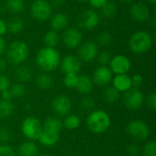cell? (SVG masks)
I'll use <instances>...</instances> for the list:
<instances>
[{
    "label": "cell",
    "instance_id": "1",
    "mask_svg": "<svg viewBox=\"0 0 156 156\" xmlns=\"http://www.w3.org/2000/svg\"><path fill=\"white\" fill-rule=\"evenodd\" d=\"M36 63L39 69L46 72L55 70L60 64V55L54 48H41L36 57Z\"/></svg>",
    "mask_w": 156,
    "mask_h": 156
},
{
    "label": "cell",
    "instance_id": "2",
    "mask_svg": "<svg viewBox=\"0 0 156 156\" xmlns=\"http://www.w3.org/2000/svg\"><path fill=\"white\" fill-rule=\"evenodd\" d=\"M86 123L91 133L101 134L105 133L110 128L111 118L106 112L102 110H97L89 114Z\"/></svg>",
    "mask_w": 156,
    "mask_h": 156
},
{
    "label": "cell",
    "instance_id": "3",
    "mask_svg": "<svg viewBox=\"0 0 156 156\" xmlns=\"http://www.w3.org/2000/svg\"><path fill=\"white\" fill-rule=\"evenodd\" d=\"M153 45L152 36L146 31H137L132 35L129 40V47L132 52L135 54H144L147 52Z\"/></svg>",
    "mask_w": 156,
    "mask_h": 156
},
{
    "label": "cell",
    "instance_id": "4",
    "mask_svg": "<svg viewBox=\"0 0 156 156\" xmlns=\"http://www.w3.org/2000/svg\"><path fill=\"white\" fill-rule=\"evenodd\" d=\"M28 46L21 40L13 41L7 48L6 57L10 63L14 65L22 64L28 57Z\"/></svg>",
    "mask_w": 156,
    "mask_h": 156
},
{
    "label": "cell",
    "instance_id": "5",
    "mask_svg": "<svg viewBox=\"0 0 156 156\" xmlns=\"http://www.w3.org/2000/svg\"><path fill=\"white\" fill-rule=\"evenodd\" d=\"M43 131L42 123L38 118L35 116H28L24 119L21 124V132L23 135L31 141L38 140Z\"/></svg>",
    "mask_w": 156,
    "mask_h": 156
},
{
    "label": "cell",
    "instance_id": "6",
    "mask_svg": "<svg viewBox=\"0 0 156 156\" xmlns=\"http://www.w3.org/2000/svg\"><path fill=\"white\" fill-rule=\"evenodd\" d=\"M126 131L129 136L137 142L146 140L150 134V129L148 125L140 120H134L129 122L126 127Z\"/></svg>",
    "mask_w": 156,
    "mask_h": 156
},
{
    "label": "cell",
    "instance_id": "7",
    "mask_svg": "<svg viewBox=\"0 0 156 156\" xmlns=\"http://www.w3.org/2000/svg\"><path fill=\"white\" fill-rule=\"evenodd\" d=\"M30 12L35 19L45 21L51 16L52 5L46 0H35L31 5Z\"/></svg>",
    "mask_w": 156,
    "mask_h": 156
},
{
    "label": "cell",
    "instance_id": "8",
    "mask_svg": "<svg viewBox=\"0 0 156 156\" xmlns=\"http://www.w3.org/2000/svg\"><path fill=\"white\" fill-rule=\"evenodd\" d=\"M123 101L125 106L129 110L134 111L142 107L144 101V97L140 89L132 87L130 90L125 91V94L123 96Z\"/></svg>",
    "mask_w": 156,
    "mask_h": 156
},
{
    "label": "cell",
    "instance_id": "9",
    "mask_svg": "<svg viewBox=\"0 0 156 156\" xmlns=\"http://www.w3.org/2000/svg\"><path fill=\"white\" fill-rule=\"evenodd\" d=\"M99 22V15L91 9H86L82 11L77 17V23L79 27L86 30H90L98 26Z\"/></svg>",
    "mask_w": 156,
    "mask_h": 156
},
{
    "label": "cell",
    "instance_id": "10",
    "mask_svg": "<svg viewBox=\"0 0 156 156\" xmlns=\"http://www.w3.org/2000/svg\"><path fill=\"white\" fill-rule=\"evenodd\" d=\"M110 69L112 72L118 74H127V72L131 69L132 63L129 58L124 55H116L112 58L110 62Z\"/></svg>",
    "mask_w": 156,
    "mask_h": 156
},
{
    "label": "cell",
    "instance_id": "11",
    "mask_svg": "<svg viewBox=\"0 0 156 156\" xmlns=\"http://www.w3.org/2000/svg\"><path fill=\"white\" fill-rule=\"evenodd\" d=\"M52 110L59 116H66L69 113L72 103L70 99L64 94L58 95L52 101Z\"/></svg>",
    "mask_w": 156,
    "mask_h": 156
},
{
    "label": "cell",
    "instance_id": "12",
    "mask_svg": "<svg viewBox=\"0 0 156 156\" xmlns=\"http://www.w3.org/2000/svg\"><path fill=\"white\" fill-rule=\"evenodd\" d=\"M63 42L69 48H75L82 43V34L81 32L74 27L67 28L63 33Z\"/></svg>",
    "mask_w": 156,
    "mask_h": 156
},
{
    "label": "cell",
    "instance_id": "13",
    "mask_svg": "<svg viewBox=\"0 0 156 156\" xmlns=\"http://www.w3.org/2000/svg\"><path fill=\"white\" fill-rule=\"evenodd\" d=\"M98 55V47L94 42L87 41L80 44L79 48V58L85 62H90L96 58Z\"/></svg>",
    "mask_w": 156,
    "mask_h": 156
},
{
    "label": "cell",
    "instance_id": "14",
    "mask_svg": "<svg viewBox=\"0 0 156 156\" xmlns=\"http://www.w3.org/2000/svg\"><path fill=\"white\" fill-rule=\"evenodd\" d=\"M130 15L137 22H145L150 17V9L142 2L135 3L130 8Z\"/></svg>",
    "mask_w": 156,
    "mask_h": 156
},
{
    "label": "cell",
    "instance_id": "15",
    "mask_svg": "<svg viewBox=\"0 0 156 156\" xmlns=\"http://www.w3.org/2000/svg\"><path fill=\"white\" fill-rule=\"evenodd\" d=\"M81 69V62L80 59L74 56V55H69L66 56L61 60V70L65 73H75L78 74Z\"/></svg>",
    "mask_w": 156,
    "mask_h": 156
},
{
    "label": "cell",
    "instance_id": "16",
    "mask_svg": "<svg viewBox=\"0 0 156 156\" xmlns=\"http://www.w3.org/2000/svg\"><path fill=\"white\" fill-rule=\"evenodd\" d=\"M112 80V72L106 66H101L93 73V81L99 86H106Z\"/></svg>",
    "mask_w": 156,
    "mask_h": 156
},
{
    "label": "cell",
    "instance_id": "17",
    "mask_svg": "<svg viewBox=\"0 0 156 156\" xmlns=\"http://www.w3.org/2000/svg\"><path fill=\"white\" fill-rule=\"evenodd\" d=\"M113 87L120 92H125L132 88L131 77L127 74H118L113 80Z\"/></svg>",
    "mask_w": 156,
    "mask_h": 156
},
{
    "label": "cell",
    "instance_id": "18",
    "mask_svg": "<svg viewBox=\"0 0 156 156\" xmlns=\"http://www.w3.org/2000/svg\"><path fill=\"white\" fill-rule=\"evenodd\" d=\"M59 140V133H52V132H48V131H42L38 141L39 143L46 147H50L54 146L57 144V143Z\"/></svg>",
    "mask_w": 156,
    "mask_h": 156
},
{
    "label": "cell",
    "instance_id": "19",
    "mask_svg": "<svg viewBox=\"0 0 156 156\" xmlns=\"http://www.w3.org/2000/svg\"><path fill=\"white\" fill-rule=\"evenodd\" d=\"M92 88H93V82L89 76L87 75L79 76L76 89L80 93L88 94L92 90Z\"/></svg>",
    "mask_w": 156,
    "mask_h": 156
},
{
    "label": "cell",
    "instance_id": "20",
    "mask_svg": "<svg viewBox=\"0 0 156 156\" xmlns=\"http://www.w3.org/2000/svg\"><path fill=\"white\" fill-rule=\"evenodd\" d=\"M69 24V18L65 14L58 13L56 14L50 21V26L52 30L54 31H60L67 27Z\"/></svg>",
    "mask_w": 156,
    "mask_h": 156
},
{
    "label": "cell",
    "instance_id": "21",
    "mask_svg": "<svg viewBox=\"0 0 156 156\" xmlns=\"http://www.w3.org/2000/svg\"><path fill=\"white\" fill-rule=\"evenodd\" d=\"M42 128L44 131L59 133V132L63 128V124L61 120L55 117H48L45 120L44 123L42 124Z\"/></svg>",
    "mask_w": 156,
    "mask_h": 156
},
{
    "label": "cell",
    "instance_id": "22",
    "mask_svg": "<svg viewBox=\"0 0 156 156\" xmlns=\"http://www.w3.org/2000/svg\"><path fill=\"white\" fill-rule=\"evenodd\" d=\"M38 148L33 142H25L20 144L18 148L19 156H37Z\"/></svg>",
    "mask_w": 156,
    "mask_h": 156
},
{
    "label": "cell",
    "instance_id": "23",
    "mask_svg": "<svg viewBox=\"0 0 156 156\" xmlns=\"http://www.w3.org/2000/svg\"><path fill=\"white\" fill-rule=\"evenodd\" d=\"M15 76L20 82H29L33 79V71L27 66H20L16 69Z\"/></svg>",
    "mask_w": 156,
    "mask_h": 156
},
{
    "label": "cell",
    "instance_id": "24",
    "mask_svg": "<svg viewBox=\"0 0 156 156\" xmlns=\"http://www.w3.org/2000/svg\"><path fill=\"white\" fill-rule=\"evenodd\" d=\"M36 83L38 88H40L42 90H48L53 86L54 80L48 73H41L37 76Z\"/></svg>",
    "mask_w": 156,
    "mask_h": 156
},
{
    "label": "cell",
    "instance_id": "25",
    "mask_svg": "<svg viewBox=\"0 0 156 156\" xmlns=\"http://www.w3.org/2000/svg\"><path fill=\"white\" fill-rule=\"evenodd\" d=\"M59 42V36L57 31L50 30L48 31L44 36V43L48 48H54Z\"/></svg>",
    "mask_w": 156,
    "mask_h": 156
},
{
    "label": "cell",
    "instance_id": "26",
    "mask_svg": "<svg viewBox=\"0 0 156 156\" xmlns=\"http://www.w3.org/2000/svg\"><path fill=\"white\" fill-rule=\"evenodd\" d=\"M103 98L108 103H115L120 99V91L117 90L113 86L108 87L103 92Z\"/></svg>",
    "mask_w": 156,
    "mask_h": 156
},
{
    "label": "cell",
    "instance_id": "27",
    "mask_svg": "<svg viewBox=\"0 0 156 156\" xmlns=\"http://www.w3.org/2000/svg\"><path fill=\"white\" fill-rule=\"evenodd\" d=\"M14 112V104L11 101L0 100V118H7Z\"/></svg>",
    "mask_w": 156,
    "mask_h": 156
},
{
    "label": "cell",
    "instance_id": "28",
    "mask_svg": "<svg viewBox=\"0 0 156 156\" xmlns=\"http://www.w3.org/2000/svg\"><path fill=\"white\" fill-rule=\"evenodd\" d=\"M62 124L68 130H76L80 125V119L77 115H68L62 122Z\"/></svg>",
    "mask_w": 156,
    "mask_h": 156
},
{
    "label": "cell",
    "instance_id": "29",
    "mask_svg": "<svg viewBox=\"0 0 156 156\" xmlns=\"http://www.w3.org/2000/svg\"><path fill=\"white\" fill-rule=\"evenodd\" d=\"M6 28L11 33H19L24 28V22L20 17H14L6 24Z\"/></svg>",
    "mask_w": 156,
    "mask_h": 156
},
{
    "label": "cell",
    "instance_id": "30",
    "mask_svg": "<svg viewBox=\"0 0 156 156\" xmlns=\"http://www.w3.org/2000/svg\"><path fill=\"white\" fill-rule=\"evenodd\" d=\"M6 6L10 11L15 13H19L24 10L25 3L24 0H7Z\"/></svg>",
    "mask_w": 156,
    "mask_h": 156
},
{
    "label": "cell",
    "instance_id": "31",
    "mask_svg": "<svg viewBox=\"0 0 156 156\" xmlns=\"http://www.w3.org/2000/svg\"><path fill=\"white\" fill-rule=\"evenodd\" d=\"M112 40H113V37L112 34H110L109 32H101L96 37L97 43L103 47L110 46L112 43Z\"/></svg>",
    "mask_w": 156,
    "mask_h": 156
},
{
    "label": "cell",
    "instance_id": "32",
    "mask_svg": "<svg viewBox=\"0 0 156 156\" xmlns=\"http://www.w3.org/2000/svg\"><path fill=\"white\" fill-rule=\"evenodd\" d=\"M101 14L103 16L105 17H112L116 14L117 11V7L115 3L113 2H107L101 8Z\"/></svg>",
    "mask_w": 156,
    "mask_h": 156
},
{
    "label": "cell",
    "instance_id": "33",
    "mask_svg": "<svg viewBox=\"0 0 156 156\" xmlns=\"http://www.w3.org/2000/svg\"><path fill=\"white\" fill-rule=\"evenodd\" d=\"M9 90L12 97H16V98H21L26 94V87L22 83L13 84Z\"/></svg>",
    "mask_w": 156,
    "mask_h": 156
},
{
    "label": "cell",
    "instance_id": "34",
    "mask_svg": "<svg viewBox=\"0 0 156 156\" xmlns=\"http://www.w3.org/2000/svg\"><path fill=\"white\" fill-rule=\"evenodd\" d=\"M78 74L75 73H68L65 74V78H64V85L67 88L69 89H74L77 86V82H78Z\"/></svg>",
    "mask_w": 156,
    "mask_h": 156
},
{
    "label": "cell",
    "instance_id": "35",
    "mask_svg": "<svg viewBox=\"0 0 156 156\" xmlns=\"http://www.w3.org/2000/svg\"><path fill=\"white\" fill-rule=\"evenodd\" d=\"M97 59H98V62L101 65V66H107L110 64L111 62V59H112V56L111 54L104 50V51H101L100 52L98 55H97Z\"/></svg>",
    "mask_w": 156,
    "mask_h": 156
},
{
    "label": "cell",
    "instance_id": "36",
    "mask_svg": "<svg viewBox=\"0 0 156 156\" xmlns=\"http://www.w3.org/2000/svg\"><path fill=\"white\" fill-rule=\"evenodd\" d=\"M80 106L82 109H84L86 111H90L95 106V101L91 96H86V97L81 99Z\"/></svg>",
    "mask_w": 156,
    "mask_h": 156
},
{
    "label": "cell",
    "instance_id": "37",
    "mask_svg": "<svg viewBox=\"0 0 156 156\" xmlns=\"http://www.w3.org/2000/svg\"><path fill=\"white\" fill-rule=\"evenodd\" d=\"M144 156H156V143L154 141H151L147 143L143 150Z\"/></svg>",
    "mask_w": 156,
    "mask_h": 156
},
{
    "label": "cell",
    "instance_id": "38",
    "mask_svg": "<svg viewBox=\"0 0 156 156\" xmlns=\"http://www.w3.org/2000/svg\"><path fill=\"white\" fill-rule=\"evenodd\" d=\"M11 139V132L6 127H0V144H5Z\"/></svg>",
    "mask_w": 156,
    "mask_h": 156
},
{
    "label": "cell",
    "instance_id": "39",
    "mask_svg": "<svg viewBox=\"0 0 156 156\" xmlns=\"http://www.w3.org/2000/svg\"><path fill=\"white\" fill-rule=\"evenodd\" d=\"M131 80H132V87L133 88L140 89L144 84V78L141 74H134L131 78Z\"/></svg>",
    "mask_w": 156,
    "mask_h": 156
},
{
    "label": "cell",
    "instance_id": "40",
    "mask_svg": "<svg viewBox=\"0 0 156 156\" xmlns=\"http://www.w3.org/2000/svg\"><path fill=\"white\" fill-rule=\"evenodd\" d=\"M0 156H16L11 146L6 144H0Z\"/></svg>",
    "mask_w": 156,
    "mask_h": 156
},
{
    "label": "cell",
    "instance_id": "41",
    "mask_svg": "<svg viewBox=\"0 0 156 156\" xmlns=\"http://www.w3.org/2000/svg\"><path fill=\"white\" fill-rule=\"evenodd\" d=\"M140 147L136 144H129L126 147V154L129 156H138L140 154Z\"/></svg>",
    "mask_w": 156,
    "mask_h": 156
},
{
    "label": "cell",
    "instance_id": "42",
    "mask_svg": "<svg viewBox=\"0 0 156 156\" xmlns=\"http://www.w3.org/2000/svg\"><path fill=\"white\" fill-rule=\"evenodd\" d=\"M10 87V80L3 73H0V92L9 90Z\"/></svg>",
    "mask_w": 156,
    "mask_h": 156
},
{
    "label": "cell",
    "instance_id": "43",
    "mask_svg": "<svg viewBox=\"0 0 156 156\" xmlns=\"http://www.w3.org/2000/svg\"><path fill=\"white\" fill-rule=\"evenodd\" d=\"M146 104L148 108L152 111L154 112L156 110V94L152 93L146 98Z\"/></svg>",
    "mask_w": 156,
    "mask_h": 156
},
{
    "label": "cell",
    "instance_id": "44",
    "mask_svg": "<svg viewBox=\"0 0 156 156\" xmlns=\"http://www.w3.org/2000/svg\"><path fill=\"white\" fill-rule=\"evenodd\" d=\"M89 1L90 4L96 8H101L108 2V0H89Z\"/></svg>",
    "mask_w": 156,
    "mask_h": 156
},
{
    "label": "cell",
    "instance_id": "45",
    "mask_svg": "<svg viewBox=\"0 0 156 156\" xmlns=\"http://www.w3.org/2000/svg\"><path fill=\"white\" fill-rule=\"evenodd\" d=\"M0 95H1V100H3V101H11L13 98L9 90H5L0 92Z\"/></svg>",
    "mask_w": 156,
    "mask_h": 156
},
{
    "label": "cell",
    "instance_id": "46",
    "mask_svg": "<svg viewBox=\"0 0 156 156\" xmlns=\"http://www.w3.org/2000/svg\"><path fill=\"white\" fill-rule=\"evenodd\" d=\"M6 31H7L6 24H5L2 19H0V37H2Z\"/></svg>",
    "mask_w": 156,
    "mask_h": 156
},
{
    "label": "cell",
    "instance_id": "47",
    "mask_svg": "<svg viewBox=\"0 0 156 156\" xmlns=\"http://www.w3.org/2000/svg\"><path fill=\"white\" fill-rule=\"evenodd\" d=\"M6 68H7L6 61L5 59H3V58H0V73L5 71Z\"/></svg>",
    "mask_w": 156,
    "mask_h": 156
},
{
    "label": "cell",
    "instance_id": "48",
    "mask_svg": "<svg viewBox=\"0 0 156 156\" xmlns=\"http://www.w3.org/2000/svg\"><path fill=\"white\" fill-rule=\"evenodd\" d=\"M5 50V40L0 37V55L3 54Z\"/></svg>",
    "mask_w": 156,
    "mask_h": 156
},
{
    "label": "cell",
    "instance_id": "49",
    "mask_svg": "<svg viewBox=\"0 0 156 156\" xmlns=\"http://www.w3.org/2000/svg\"><path fill=\"white\" fill-rule=\"evenodd\" d=\"M51 2H52V5H51L56 6V7H59L62 5H64L65 0H51Z\"/></svg>",
    "mask_w": 156,
    "mask_h": 156
},
{
    "label": "cell",
    "instance_id": "50",
    "mask_svg": "<svg viewBox=\"0 0 156 156\" xmlns=\"http://www.w3.org/2000/svg\"><path fill=\"white\" fill-rule=\"evenodd\" d=\"M122 2H125V3H131V2H133L134 0H122Z\"/></svg>",
    "mask_w": 156,
    "mask_h": 156
},
{
    "label": "cell",
    "instance_id": "51",
    "mask_svg": "<svg viewBox=\"0 0 156 156\" xmlns=\"http://www.w3.org/2000/svg\"><path fill=\"white\" fill-rule=\"evenodd\" d=\"M147 1L151 4H155L156 3V0H147Z\"/></svg>",
    "mask_w": 156,
    "mask_h": 156
},
{
    "label": "cell",
    "instance_id": "52",
    "mask_svg": "<svg viewBox=\"0 0 156 156\" xmlns=\"http://www.w3.org/2000/svg\"><path fill=\"white\" fill-rule=\"evenodd\" d=\"M39 156H52L51 154H40Z\"/></svg>",
    "mask_w": 156,
    "mask_h": 156
},
{
    "label": "cell",
    "instance_id": "53",
    "mask_svg": "<svg viewBox=\"0 0 156 156\" xmlns=\"http://www.w3.org/2000/svg\"><path fill=\"white\" fill-rule=\"evenodd\" d=\"M77 1H79V2H86L88 0H77Z\"/></svg>",
    "mask_w": 156,
    "mask_h": 156
}]
</instances>
